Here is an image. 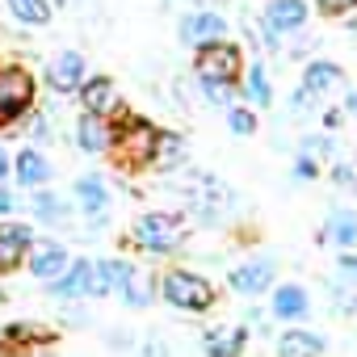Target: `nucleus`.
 I'll list each match as a JSON object with an SVG mask.
<instances>
[{"instance_id":"obj_1","label":"nucleus","mask_w":357,"mask_h":357,"mask_svg":"<svg viewBox=\"0 0 357 357\" xmlns=\"http://www.w3.org/2000/svg\"><path fill=\"white\" fill-rule=\"evenodd\" d=\"M155 294H160L168 307L190 311V315H202V311H211V307L219 303V286H215L211 278L194 273V269H168V273L155 282Z\"/></svg>"},{"instance_id":"obj_2","label":"nucleus","mask_w":357,"mask_h":357,"mask_svg":"<svg viewBox=\"0 0 357 357\" xmlns=\"http://www.w3.org/2000/svg\"><path fill=\"white\" fill-rule=\"evenodd\" d=\"M130 240L147 257H172L176 248L185 244V227H181V219L168 215V211H147V215H139L130 223Z\"/></svg>"},{"instance_id":"obj_3","label":"nucleus","mask_w":357,"mask_h":357,"mask_svg":"<svg viewBox=\"0 0 357 357\" xmlns=\"http://www.w3.org/2000/svg\"><path fill=\"white\" fill-rule=\"evenodd\" d=\"M38 80L26 68H0V126H13L26 114H34Z\"/></svg>"},{"instance_id":"obj_4","label":"nucleus","mask_w":357,"mask_h":357,"mask_svg":"<svg viewBox=\"0 0 357 357\" xmlns=\"http://www.w3.org/2000/svg\"><path fill=\"white\" fill-rule=\"evenodd\" d=\"M194 76H198V80L240 84V76H244V51H240V43L219 38V43L198 47V55H194Z\"/></svg>"},{"instance_id":"obj_5","label":"nucleus","mask_w":357,"mask_h":357,"mask_svg":"<svg viewBox=\"0 0 357 357\" xmlns=\"http://www.w3.org/2000/svg\"><path fill=\"white\" fill-rule=\"evenodd\" d=\"M118 126H114V147L126 155V164H151V147H155V126L143 118H130L126 109H118Z\"/></svg>"},{"instance_id":"obj_6","label":"nucleus","mask_w":357,"mask_h":357,"mask_svg":"<svg viewBox=\"0 0 357 357\" xmlns=\"http://www.w3.org/2000/svg\"><path fill=\"white\" fill-rule=\"evenodd\" d=\"M273 282H278V261L273 257H248L227 273V290L240 294V298H261V294L273 290Z\"/></svg>"},{"instance_id":"obj_7","label":"nucleus","mask_w":357,"mask_h":357,"mask_svg":"<svg viewBox=\"0 0 357 357\" xmlns=\"http://www.w3.org/2000/svg\"><path fill=\"white\" fill-rule=\"evenodd\" d=\"M47 294L59 298V303H80V298H93V261L89 257H76L55 282H47Z\"/></svg>"},{"instance_id":"obj_8","label":"nucleus","mask_w":357,"mask_h":357,"mask_svg":"<svg viewBox=\"0 0 357 357\" xmlns=\"http://www.w3.org/2000/svg\"><path fill=\"white\" fill-rule=\"evenodd\" d=\"M227 34V22H223V13H215V9H194V13H185L181 17V26H176V38H181L185 47H206V43H219Z\"/></svg>"},{"instance_id":"obj_9","label":"nucleus","mask_w":357,"mask_h":357,"mask_svg":"<svg viewBox=\"0 0 357 357\" xmlns=\"http://www.w3.org/2000/svg\"><path fill=\"white\" fill-rule=\"evenodd\" d=\"M72 198H76L80 215H84L93 227H105V223H109V190H105V181H101L97 172L80 176V181L72 185Z\"/></svg>"},{"instance_id":"obj_10","label":"nucleus","mask_w":357,"mask_h":357,"mask_svg":"<svg viewBox=\"0 0 357 357\" xmlns=\"http://www.w3.org/2000/svg\"><path fill=\"white\" fill-rule=\"evenodd\" d=\"M84 76H89V63H84V55L80 51H55L51 55V63H47V84L55 89V93H76L80 84H84Z\"/></svg>"},{"instance_id":"obj_11","label":"nucleus","mask_w":357,"mask_h":357,"mask_svg":"<svg viewBox=\"0 0 357 357\" xmlns=\"http://www.w3.org/2000/svg\"><path fill=\"white\" fill-rule=\"evenodd\" d=\"M38 282H55L68 265H72V257H68V248L59 244V240H34V248L26 252V261H22Z\"/></svg>"},{"instance_id":"obj_12","label":"nucleus","mask_w":357,"mask_h":357,"mask_svg":"<svg viewBox=\"0 0 357 357\" xmlns=\"http://www.w3.org/2000/svg\"><path fill=\"white\" fill-rule=\"evenodd\" d=\"M248 349V324H211L202 332V353L206 357H244Z\"/></svg>"},{"instance_id":"obj_13","label":"nucleus","mask_w":357,"mask_h":357,"mask_svg":"<svg viewBox=\"0 0 357 357\" xmlns=\"http://www.w3.org/2000/svg\"><path fill=\"white\" fill-rule=\"evenodd\" d=\"M34 248V231L30 223H17V219H0V273H9L26 261V252Z\"/></svg>"},{"instance_id":"obj_14","label":"nucleus","mask_w":357,"mask_h":357,"mask_svg":"<svg viewBox=\"0 0 357 357\" xmlns=\"http://www.w3.org/2000/svg\"><path fill=\"white\" fill-rule=\"evenodd\" d=\"M269 315L282 319V324H303V319L311 315V294H307V286H298V282H282V286H273Z\"/></svg>"},{"instance_id":"obj_15","label":"nucleus","mask_w":357,"mask_h":357,"mask_svg":"<svg viewBox=\"0 0 357 357\" xmlns=\"http://www.w3.org/2000/svg\"><path fill=\"white\" fill-rule=\"evenodd\" d=\"M51 176H55V168L43 155V147H22L13 155V181L22 190H43V185H51Z\"/></svg>"},{"instance_id":"obj_16","label":"nucleus","mask_w":357,"mask_h":357,"mask_svg":"<svg viewBox=\"0 0 357 357\" xmlns=\"http://www.w3.org/2000/svg\"><path fill=\"white\" fill-rule=\"evenodd\" d=\"M139 269L122 257H101L93 261V298H109V294H122V286L135 278Z\"/></svg>"},{"instance_id":"obj_17","label":"nucleus","mask_w":357,"mask_h":357,"mask_svg":"<svg viewBox=\"0 0 357 357\" xmlns=\"http://www.w3.org/2000/svg\"><path fill=\"white\" fill-rule=\"evenodd\" d=\"M76 143H80V151H89V155L114 151V122H109L105 114H80V118H76Z\"/></svg>"},{"instance_id":"obj_18","label":"nucleus","mask_w":357,"mask_h":357,"mask_svg":"<svg viewBox=\"0 0 357 357\" xmlns=\"http://www.w3.org/2000/svg\"><path fill=\"white\" fill-rule=\"evenodd\" d=\"M324 349H328V340L311 328H298V324H290L273 340V357H324Z\"/></svg>"},{"instance_id":"obj_19","label":"nucleus","mask_w":357,"mask_h":357,"mask_svg":"<svg viewBox=\"0 0 357 357\" xmlns=\"http://www.w3.org/2000/svg\"><path fill=\"white\" fill-rule=\"evenodd\" d=\"M265 26H273L278 34H298L307 26V0H269L265 5Z\"/></svg>"},{"instance_id":"obj_20","label":"nucleus","mask_w":357,"mask_h":357,"mask_svg":"<svg viewBox=\"0 0 357 357\" xmlns=\"http://www.w3.org/2000/svg\"><path fill=\"white\" fill-rule=\"evenodd\" d=\"M76 97H80L84 114H105L109 118V109L118 105V89H114L109 76H84V84L76 89Z\"/></svg>"},{"instance_id":"obj_21","label":"nucleus","mask_w":357,"mask_h":357,"mask_svg":"<svg viewBox=\"0 0 357 357\" xmlns=\"http://www.w3.org/2000/svg\"><path fill=\"white\" fill-rule=\"evenodd\" d=\"M0 340H5L9 349H38V344H51L55 340V328H47L38 319H13V324H5Z\"/></svg>"},{"instance_id":"obj_22","label":"nucleus","mask_w":357,"mask_h":357,"mask_svg":"<svg viewBox=\"0 0 357 357\" xmlns=\"http://www.w3.org/2000/svg\"><path fill=\"white\" fill-rule=\"evenodd\" d=\"M30 211H34V219H38V223H47V227H63V223H68V215H72V202H68L63 194H55L51 185H43V190H34Z\"/></svg>"},{"instance_id":"obj_23","label":"nucleus","mask_w":357,"mask_h":357,"mask_svg":"<svg viewBox=\"0 0 357 357\" xmlns=\"http://www.w3.org/2000/svg\"><path fill=\"white\" fill-rule=\"evenodd\" d=\"M340 80H344L340 63H332V59H311L307 72H303V84H298V89H307L311 97H324V93H332Z\"/></svg>"},{"instance_id":"obj_24","label":"nucleus","mask_w":357,"mask_h":357,"mask_svg":"<svg viewBox=\"0 0 357 357\" xmlns=\"http://www.w3.org/2000/svg\"><path fill=\"white\" fill-rule=\"evenodd\" d=\"M185 155H190V143H185V135H172V130H160L155 135V147H151V164L155 168H181L185 164Z\"/></svg>"},{"instance_id":"obj_25","label":"nucleus","mask_w":357,"mask_h":357,"mask_svg":"<svg viewBox=\"0 0 357 357\" xmlns=\"http://www.w3.org/2000/svg\"><path fill=\"white\" fill-rule=\"evenodd\" d=\"M240 93H244L248 105H257V109H269V105H273V89H269V72H265V63H248V68H244Z\"/></svg>"},{"instance_id":"obj_26","label":"nucleus","mask_w":357,"mask_h":357,"mask_svg":"<svg viewBox=\"0 0 357 357\" xmlns=\"http://www.w3.org/2000/svg\"><path fill=\"white\" fill-rule=\"evenodd\" d=\"M319 236H324L328 244H336V248H353V244H357V215H353V211H328Z\"/></svg>"},{"instance_id":"obj_27","label":"nucleus","mask_w":357,"mask_h":357,"mask_svg":"<svg viewBox=\"0 0 357 357\" xmlns=\"http://www.w3.org/2000/svg\"><path fill=\"white\" fill-rule=\"evenodd\" d=\"M118 298H122V307L139 311V307H151V303H155L160 294H155V282H151L147 273H135V278H130V282L122 286V294H118Z\"/></svg>"},{"instance_id":"obj_28","label":"nucleus","mask_w":357,"mask_h":357,"mask_svg":"<svg viewBox=\"0 0 357 357\" xmlns=\"http://www.w3.org/2000/svg\"><path fill=\"white\" fill-rule=\"evenodd\" d=\"M9 13L22 26H47L51 22V0H9Z\"/></svg>"},{"instance_id":"obj_29","label":"nucleus","mask_w":357,"mask_h":357,"mask_svg":"<svg viewBox=\"0 0 357 357\" xmlns=\"http://www.w3.org/2000/svg\"><path fill=\"white\" fill-rule=\"evenodd\" d=\"M198 93H202L211 105L227 109V105H236V93H240V84H223V80H198Z\"/></svg>"},{"instance_id":"obj_30","label":"nucleus","mask_w":357,"mask_h":357,"mask_svg":"<svg viewBox=\"0 0 357 357\" xmlns=\"http://www.w3.org/2000/svg\"><path fill=\"white\" fill-rule=\"evenodd\" d=\"M227 130L240 135V139L257 135V114H252L248 105H227Z\"/></svg>"},{"instance_id":"obj_31","label":"nucleus","mask_w":357,"mask_h":357,"mask_svg":"<svg viewBox=\"0 0 357 357\" xmlns=\"http://www.w3.org/2000/svg\"><path fill=\"white\" fill-rule=\"evenodd\" d=\"M315 176H319V160L307 155V151H298V160L290 168V181H315Z\"/></svg>"},{"instance_id":"obj_32","label":"nucleus","mask_w":357,"mask_h":357,"mask_svg":"<svg viewBox=\"0 0 357 357\" xmlns=\"http://www.w3.org/2000/svg\"><path fill=\"white\" fill-rule=\"evenodd\" d=\"M332 185L357 194V168H353V164H332Z\"/></svg>"},{"instance_id":"obj_33","label":"nucleus","mask_w":357,"mask_h":357,"mask_svg":"<svg viewBox=\"0 0 357 357\" xmlns=\"http://www.w3.org/2000/svg\"><path fill=\"white\" fill-rule=\"evenodd\" d=\"M26 130H30V135L38 139V147H43V143H51V114H34Z\"/></svg>"},{"instance_id":"obj_34","label":"nucleus","mask_w":357,"mask_h":357,"mask_svg":"<svg viewBox=\"0 0 357 357\" xmlns=\"http://www.w3.org/2000/svg\"><path fill=\"white\" fill-rule=\"evenodd\" d=\"M315 5H319V13H328V17H340V13L357 9V0H315Z\"/></svg>"},{"instance_id":"obj_35","label":"nucleus","mask_w":357,"mask_h":357,"mask_svg":"<svg viewBox=\"0 0 357 357\" xmlns=\"http://www.w3.org/2000/svg\"><path fill=\"white\" fill-rule=\"evenodd\" d=\"M139 357H168V344H164L160 336H147V340L139 344Z\"/></svg>"},{"instance_id":"obj_36","label":"nucleus","mask_w":357,"mask_h":357,"mask_svg":"<svg viewBox=\"0 0 357 357\" xmlns=\"http://www.w3.org/2000/svg\"><path fill=\"white\" fill-rule=\"evenodd\" d=\"M311 105H315V97H311L307 89H298V93L290 97V109H294V114H303V109H311Z\"/></svg>"},{"instance_id":"obj_37","label":"nucleus","mask_w":357,"mask_h":357,"mask_svg":"<svg viewBox=\"0 0 357 357\" xmlns=\"http://www.w3.org/2000/svg\"><path fill=\"white\" fill-rule=\"evenodd\" d=\"M13 176V160H9V151L0 147V190H5V181Z\"/></svg>"},{"instance_id":"obj_38","label":"nucleus","mask_w":357,"mask_h":357,"mask_svg":"<svg viewBox=\"0 0 357 357\" xmlns=\"http://www.w3.org/2000/svg\"><path fill=\"white\" fill-rule=\"evenodd\" d=\"M13 211H17V198L9 190H0V215H13Z\"/></svg>"},{"instance_id":"obj_39","label":"nucleus","mask_w":357,"mask_h":357,"mask_svg":"<svg viewBox=\"0 0 357 357\" xmlns=\"http://www.w3.org/2000/svg\"><path fill=\"white\" fill-rule=\"evenodd\" d=\"M324 126L336 130V126H340V109H328V114H324Z\"/></svg>"},{"instance_id":"obj_40","label":"nucleus","mask_w":357,"mask_h":357,"mask_svg":"<svg viewBox=\"0 0 357 357\" xmlns=\"http://www.w3.org/2000/svg\"><path fill=\"white\" fill-rule=\"evenodd\" d=\"M340 269H344V273H353V278H357V257H349V252H344V257H340Z\"/></svg>"},{"instance_id":"obj_41","label":"nucleus","mask_w":357,"mask_h":357,"mask_svg":"<svg viewBox=\"0 0 357 357\" xmlns=\"http://www.w3.org/2000/svg\"><path fill=\"white\" fill-rule=\"evenodd\" d=\"M344 109H349V114H357V89H349V97H344Z\"/></svg>"},{"instance_id":"obj_42","label":"nucleus","mask_w":357,"mask_h":357,"mask_svg":"<svg viewBox=\"0 0 357 357\" xmlns=\"http://www.w3.org/2000/svg\"><path fill=\"white\" fill-rule=\"evenodd\" d=\"M198 9H215V5H223V0H194Z\"/></svg>"},{"instance_id":"obj_43","label":"nucleus","mask_w":357,"mask_h":357,"mask_svg":"<svg viewBox=\"0 0 357 357\" xmlns=\"http://www.w3.org/2000/svg\"><path fill=\"white\" fill-rule=\"evenodd\" d=\"M59 5H72V0H59Z\"/></svg>"}]
</instances>
